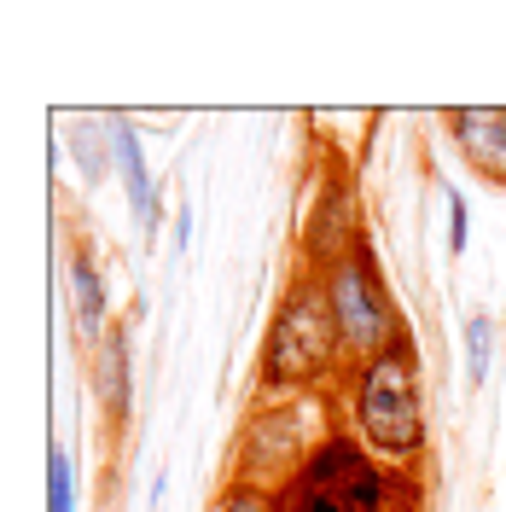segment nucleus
<instances>
[{
	"label": "nucleus",
	"mask_w": 506,
	"mask_h": 512,
	"mask_svg": "<svg viewBox=\"0 0 506 512\" xmlns=\"http://www.w3.org/2000/svg\"><path fill=\"white\" fill-rule=\"evenodd\" d=\"M47 512H76V489H70V454L53 448L47 454Z\"/></svg>",
	"instance_id": "nucleus-11"
},
{
	"label": "nucleus",
	"mask_w": 506,
	"mask_h": 512,
	"mask_svg": "<svg viewBox=\"0 0 506 512\" xmlns=\"http://www.w3.org/2000/svg\"><path fill=\"white\" fill-rule=\"evenodd\" d=\"M222 512H280V501H268V495H256V489H233L222 501Z\"/></svg>",
	"instance_id": "nucleus-12"
},
{
	"label": "nucleus",
	"mask_w": 506,
	"mask_h": 512,
	"mask_svg": "<svg viewBox=\"0 0 506 512\" xmlns=\"http://www.w3.org/2000/svg\"><path fill=\"white\" fill-rule=\"evenodd\" d=\"M111 158H117V175H123V192L140 216V233L158 239V187H152V169H146V152H140V134L134 123L111 117Z\"/></svg>",
	"instance_id": "nucleus-5"
},
{
	"label": "nucleus",
	"mask_w": 506,
	"mask_h": 512,
	"mask_svg": "<svg viewBox=\"0 0 506 512\" xmlns=\"http://www.w3.org/2000/svg\"><path fill=\"white\" fill-rule=\"evenodd\" d=\"M448 245L466 251V198L460 192H448Z\"/></svg>",
	"instance_id": "nucleus-13"
},
{
	"label": "nucleus",
	"mask_w": 506,
	"mask_h": 512,
	"mask_svg": "<svg viewBox=\"0 0 506 512\" xmlns=\"http://www.w3.org/2000/svg\"><path fill=\"white\" fill-rule=\"evenodd\" d=\"M355 419L367 431V443L379 454H413L425 443V414H419V390H413V367L402 350H384L361 367V390H355Z\"/></svg>",
	"instance_id": "nucleus-2"
},
{
	"label": "nucleus",
	"mask_w": 506,
	"mask_h": 512,
	"mask_svg": "<svg viewBox=\"0 0 506 512\" xmlns=\"http://www.w3.org/2000/svg\"><path fill=\"white\" fill-rule=\"evenodd\" d=\"M489 355H495V320H489V309H477L472 315V326H466V379L472 384H483L489 379Z\"/></svg>",
	"instance_id": "nucleus-10"
},
{
	"label": "nucleus",
	"mask_w": 506,
	"mask_h": 512,
	"mask_svg": "<svg viewBox=\"0 0 506 512\" xmlns=\"http://www.w3.org/2000/svg\"><path fill=\"white\" fill-rule=\"evenodd\" d=\"M280 512H355L338 495V489H326V483H309V478H291L280 495Z\"/></svg>",
	"instance_id": "nucleus-9"
},
{
	"label": "nucleus",
	"mask_w": 506,
	"mask_h": 512,
	"mask_svg": "<svg viewBox=\"0 0 506 512\" xmlns=\"http://www.w3.org/2000/svg\"><path fill=\"white\" fill-rule=\"evenodd\" d=\"M349 222H355V198H349L344 187H332L315 204L309 227H303V245H309V256H315V262H326V268L349 262V239H355V227H349Z\"/></svg>",
	"instance_id": "nucleus-6"
},
{
	"label": "nucleus",
	"mask_w": 506,
	"mask_h": 512,
	"mask_svg": "<svg viewBox=\"0 0 506 512\" xmlns=\"http://www.w3.org/2000/svg\"><path fill=\"white\" fill-rule=\"evenodd\" d=\"M338 320L326 291L315 286H291L280 303V315L268 326V344H262V379L268 384H309L315 373L332 367L338 355Z\"/></svg>",
	"instance_id": "nucleus-1"
},
{
	"label": "nucleus",
	"mask_w": 506,
	"mask_h": 512,
	"mask_svg": "<svg viewBox=\"0 0 506 512\" xmlns=\"http://www.w3.org/2000/svg\"><path fill=\"white\" fill-rule=\"evenodd\" d=\"M70 297H76V326H82V338H99L105 332V286H99L94 274V256L70 251Z\"/></svg>",
	"instance_id": "nucleus-7"
},
{
	"label": "nucleus",
	"mask_w": 506,
	"mask_h": 512,
	"mask_svg": "<svg viewBox=\"0 0 506 512\" xmlns=\"http://www.w3.org/2000/svg\"><path fill=\"white\" fill-rule=\"evenodd\" d=\"M448 134H454V146L466 152V163L477 175L506 187V111H483V105L448 111Z\"/></svg>",
	"instance_id": "nucleus-4"
},
{
	"label": "nucleus",
	"mask_w": 506,
	"mask_h": 512,
	"mask_svg": "<svg viewBox=\"0 0 506 512\" xmlns=\"http://www.w3.org/2000/svg\"><path fill=\"white\" fill-rule=\"evenodd\" d=\"M99 396H105V414L123 425L128 419V338H123V326L99 344Z\"/></svg>",
	"instance_id": "nucleus-8"
},
{
	"label": "nucleus",
	"mask_w": 506,
	"mask_h": 512,
	"mask_svg": "<svg viewBox=\"0 0 506 512\" xmlns=\"http://www.w3.org/2000/svg\"><path fill=\"white\" fill-rule=\"evenodd\" d=\"M326 303H332V320H338V338H344V350L355 355H384L390 350V332H396V320L384 309L379 297V280H373V268L367 262H338V268H326Z\"/></svg>",
	"instance_id": "nucleus-3"
}]
</instances>
